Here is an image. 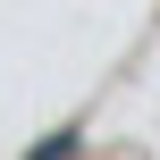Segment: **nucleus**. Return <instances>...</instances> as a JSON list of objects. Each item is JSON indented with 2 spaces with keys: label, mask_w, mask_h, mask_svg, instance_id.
Returning a JSON list of instances; mask_svg holds the SVG:
<instances>
[{
  "label": "nucleus",
  "mask_w": 160,
  "mask_h": 160,
  "mask_svg": "<svg viewBox=\"0 0 160 160\" xmlns=\"http://www.w3.org/2000/svg\"><path fill=\"white\" fill-rule=\"evenodd\" d=\"M68 152H76V127H59V135H51L42 152H25V160H68Z\"/></svg>",
  "instance_id": "1"
}]
</instances>
